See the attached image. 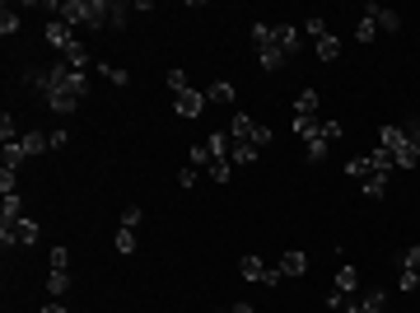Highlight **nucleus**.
Wrapping results in <instances>:
<instances>
[{
    "instance_id": "nucleus-6",
    "label": "nucleus",
    "mask_w": 420,
    "mask_h": 313,
    "mask_svg": "<svg viewBox=\"0 0 420 313\" xmlns=\"http://www.w3.org/2000/svg\"><path fill=\"white\" fill-rule=\"evenodd\" d=\"M112 15V0H84V24L79 29H103Z\"/></svg>"
},
{
    "instance_id": "nucleus-1",
    "label": "nucleus",
    "mask_w": 420,
    "mask_h": 313,
    "mask_svg": "<svg viewBox=\"0 0 420 313\" xmlns=\"http://www.w3.org/2000/svg\"><path fill=\"white\" fill-rule=\"evenodd\" d=\"M252 43H257V61H262V70H280V66L290 61L285 47L276 43V29H271V24H257V29H252Z\"/></svg>"
},
{
    "instance_id": "nucleus-42",
    "label": "nucleus",
    "mask_w": 420,
    "mask_h": 313,
    "mask_svg": "<svg viewBox=\"0 0 420 313\" xmlns=\"http://www.w3.org/2000/svg\"><path fill=\"white\" fill-rule=\"evenodd\" d=\"M252 145H257V150H262V145H271V126H257V131H252Z\"/></svg>"
},
{
    "instance_id": "nucleus-12",
    "label": "nucleus",
    "mask_w": 420,
    "mask_h": 313,
    "mask_svg": "<svg viewBox=\"0 0 420 313\" xmlns=\"http://www.w3.org/2000/svg\"><path fill=\"white\" fill-rule=\"evenodd\" d=\"M378 38V19H373V5H364V15L355 24V43H373Z\"/></svg>"
},
{
    "instance_id": "nucleus-44",
    "label": "nucleus",
    "mask_w": 420,
    "mask_h": 313,
    "mask_svg": "<svg viewBox=\"0 0 420 313\" xmlns=\"http://www.w3.org/2000/svg\"><path fill=\"white\" fill-rule=\"evenodd\" d=\"M192 164H210V150L205 145H192Z\"/></svg>"
},
{
    "instance_id": "nucleus-10",
    "label": "nucleus",
    "mask_w": 420,
    "mask_h": 313,
    "mask_svg": "<svg viewBox=\"0 0 420 313\" xmlns=\"http://www.w3.org/2000/svg\"><path fill=\"white\" fill-rule=\"evenodd\" d=\"M304 271H309V252L290 248L285 257H280V276H304Z\"/></svg>"
},
{
    "instance_id": "nucleus-13",
    "label": "nucleus",
    "mask_w": 420,
    "mask_h": 313,
    "mask_svg": "<svg viewBox=\"0 0 420 313\" xmlns=\"http://www.w3.org/2000/svg\"><path fill=\"white\" fill-rule=\"evenodd\" d=\"M205 150H210V164H215V159H229V150H233L229 131H210V141H205Z\"/></svg>"
},
{
    "instance_id": "nucleus-26",
    "label": "nucleus",
    "mask_w": 420,
    "mask_h": 313,
    "mask_svg": "<svg viewBox=\"0 0 420 313\" xmlns=\"http://www.w3.org/2000/svg\"><path fill=\"white\" fill-rule=\"evenodd\" d=\"M136 5H126V0H112V15H108V29H126V15H131Z\"/></svg>"
},
{
    "instance_id": "nucleus-7",
    "label": "nucleus",
    "mask_w": 420,
    "mask_h": 313,
    "mask_svg": "<svg viewBox=\"0 0 420 313\" xmlns=\"http://www.w3.org/2000/svg\"><path fill=\"white\" fill-rule=\"evenodd\" d=\"M383 309H388V295L383 290H364L355 304H345V313H383Z\"/></svg>"
},
{
    "instance_id": "nucleus-30",
    "label": "nucleus",
    "mask_w": 420,
    "mask_h": 313,
    "mask_svg": "<svg viewBox=\"0 0 420 313\" xmlns=\"http://www.w3.org/2000/svg\"><path fill=\"white\" fill-rule=\"evenodd\" d=\"M304 33H309L313 43H322V38H327V19H322V15H309V24H304Z\"/></svg>"
},
{
    "instance_id": "nucleus-2",
    "label": "nucleus",
    "mask_w": 420,
    "mask_h": 313,
    "mask_svg": "<svg viewBox=\"0 0 420 313\" xmlns=\"http://www.w3.org/2000/svg\"><path fill=\"white\" fill-rule=\"evenodd\" d=\"M378 145H383V150L392 155V164H397V169H416V164H420L416 145L406 141V131H402V126H383V141H378Z\"/></svg>"
},
{
    "instance_id": "nucleus-46",
    "label": "nucleus",
    "mask_w": 420,
    "mask_h": 313,
    "mask_svg": "<svg viewBox=\"0 0 420 313\" xmlns=\"http://www.w3.org/2000/svg\"><path fill=\"white\" fill-rule=\"evenodd\" d=\"M229 313H257V309H252V304H233Z\"/></svg>"
},
{
    "instance_id": "nucleus-14",
    "label": "nucleus",
    "mask_w": 420,
    "mask_h": 313,
    "mask_svg": "<svg viewBox=\"0 0 420 313\" xmlns=\"http://www.w3.org/2000/svg\"><path fill=\"white\" fill-rule=\"evenodd\" d=\"M252 131H257V122H252L248 112H233V131H229V141H248V145H252Z\"/></svg>"
},
{
    "instance_id": "nucleus-32",
    "label": "nucleus",
    "mask_w": 420,
    "mask_h": 313,
    "mask_svg": "<svg viewBox=\"0 0 420 313\" xmlns=\"http://www.w3.org/2000/svg\"><path fill=\"white\" fill-rule=\"evenodd\" d=\"M383 192H388V178L369 173V178H364V197H383Z\"/></svg>"
},
{
    "instance_id": "nucleus-4",
    "label": "nucleus",
    "mask_w": 420,
    "mask_h": 313,
    "mask_svg": "<svg viewBox=\"0 0 420 313\" xmlns=\"http://www.w3.org/2000/svg\"><path fill=\"white\" fill-rule=\"evenodd\" d=\"M173 108H178V117H201L205 112V94L201 89H182V94L173 98Z\"/></svg>"
},
{
    "instance_id": "nucleus-48",
    "label": "nucleus",
    "mask_w": 420,
    "mask_h": 313,
    "mask_svg": "<svg viewBox=\"0 0 420 313\" xmlns=\"http://www.w3.org/2000/svg\"><path fill=\"white\" fill-rule=\"evenodd\" d=\"M224 313H229V309H224Z\"/></svg>"
},
{
    "instance_id": "nucleus-23",
    "label": "nucleus",
    "mask_w": 420,
    "mask_h": 313,
    "mask_svg": "<svg viewBox=\"0 0 420 313\" xmlns=\"http://www.w3.org/2000/svg\"><path fill=\"white\" fill-rule=\"evenodd\" d=\"M98 75H103V79H112V84H122V89L131 84V75H126L122 66H112V61H98Z\"/></svg>"
},
{
    "instance_id": "nucleus-21",
    "label": "nucleus",
    "mask_w": 420,
    "mask_h": 313,
    "mask_svg": "<svg viewBox=\"0 0 420 313\" xmlns=\"http://www.w3.org/2000/svg\"><path fill=\"white\" fill-rule=\"evenodd\" d=\"M19 141H24V150H29V155H42L47 145H52V136H42V131H24Z\"/></svg>"
},
{
    "instance_id": "nucleus-43",
    "label": "nucleus",
    "mask_w": 420,
    "mask_h": 313,
    "mask_svg": "<svg viewBox=\"0 0 420 313\" xmlns=\"http://www.w3.org/2000/svg\"><path fill=\"white\" fill-rule=\"evenodd\" d=\"M341 131H345V126H341V122H322V136H327V145L336 141V136H341Z\"/></svg>"
},
{
    "instance_id": "nucleus-40",
    "label": "nucleus",
    "mask_w": 420,
    "mask_h": 313,
    "mask_svg": "<svg viewBox=\"0 0 420 313\" xmlns=\"http://www.w3.org/2000/svg\"><path fill=\"white\" fill-rule=\"evenodd\" d=\"M309 159H313V164H322V159H327V141H309Z\"/></svg>"
},
{
    "instance_id": "nucleus-16",
    "label": "nucleus",
    "mask_w": 420,
    "mask_h": 313,
    "mask_svg": "<svg viewBox=\"0 0 420 313\" xmlns=\"http://www.w3.org/2000/svg\"><path fill=\"white\" fill-rule=\"evenodd\" d=\"M364 159H369V173H378V178H388V173L397 169V164H392V155H388V150H383V145H378L373 155H364Z\"/></svg>"
},
{
    "instance_id": "nucleus-5",
    "label": "nucleus",
    "mask_w": 420,
    "mask_h": 313,
    "mask_svg": "<svg viewBox=\"0 0 420 313\" xmlns=\"http://www.w3.org/2000/svg\"><path fill=\"white\" fill-rule=\"evenodd\" d=\"M38 238H42V229H38V220H19L15 229H10V238H0V243H5V248H10V243H19V248H29V243H38Z\"/></svg>"
},
{
    "instance_id": "nucleus-22",
    "label": "nucleus",
    "mask_w": 420,
    "mask_h": 313,
    "mask_svg": "<svg viewBox=\"0 0 420 313\" xmlns=\"http://www.w3.org/2000/svg\"><path fill=\"white\" fill-rule=\"evenodd\" d=\"M257 159V145H248V141H233V150H229V164H252Z\"/></svg>"
},
{
    "instance_id": "nucleus-27",
    "label": "nucleus",
    "mask_w": 420,
    "mask_h": 313,
    "mask_svg": "<svg viewBox=\"0 0 420 313\" xmlns=\"http://www.w3.org/2000/svg\"><path fill=\"white\" fill-rule=\"evenodd\" d=\"M29 159V150H24V141H15V145H5V169H19Z\"/></svg>"
},
{
    "instance_id": "nucleus-45",
    "label": "nucleus",
    "mask_w": 420,
    "mask_h": 313,
    "mask_svg": "<svg viewBox=\"0 0 420 313\" xmlns=\"http://www.w3.org/2000/svg\"><path fill=\"white\" fill-rule=\"evenodd\" d=\"M42 313H70V309H65V304H56V299H52V304H47Z\"/></svg>"
},
{
    "instance_id": "nucleus-18",
    "label": "nucleus",
    "mask_w": 420,
    "mask_h": 313,
    "mask_svg": "<svg viewBox=\"0 0 420 313\" xmlns=\"http://www.w3.org/2000/svg\"><path fill=\"white\" fill-rule=\"evenodd\" d=\"M65 290H70V276H65V271H56V266H52V271H47V295H52V299H61Z\"/></svg>"
},
{
    "instance_id": "nucleus-38",
    "label": "nucleus",
    "mask_w": 420,
    "mask_h": 313,
    "mask_svg": "<svg viewBox=\"0 0 420 313\" xmlns=\"http://www.w3.org/2000/svg\"><path fill=\"white\" fill-rule=\"evenodd\" d=\"M140 224V206H126L122 211V229H136Z\"/></svg>"
},
{
    "instance_id": "nucleus-17",
    "label": "nucleus",
    "mask_w": 420,
    "mask_h": 313,
    "mask_svg": "<svg viewBox=\"0 0 420 313\" xmlns=\"http://www.w3.org/2000/svg\"><path fill=\"white\" fill-rule=\"evenodd\" d=\"M61 66H70V70H84V66H89V52H84V43H70V47L61 52Z\"/></svg>"
},
{
    "instance_id": "nucleus-28",
    "label": "nucleus",
    "mask_w": 420,
    "mask_h": 313,
    "mask_svg": "<svg viewBox=\"0 0 420 313\" xmlns=\"http://www.w3.org/2000/svg\"><path fill=\"white\" fill-rule=\"evenodd\" d=\"M112 243H117V252H122V257H131V252H136V229H117V238H112Z\"/></svg>"
},
{
    "instance_id": "nucleus-20",
    "label": "nucleus",
    "mask_w": 420,
    "mask_h": 313,
    "mask_svg": "<svg viewBox=\"0 0 420 313\" xmlns=\"http://www.w3.org/2000/svg\"><path fill=\"white\" fill-rule=\"evenodd\" d=\"M205 103H233V84L229 79H215V84L205 89Z\"/></svg>"
},
{
    "instance_id": "nucleus-34",
    "label": "nucleus",
    "mask_w": 420,
    "mask_h": 313,
    "mask_svg": "<svg viewBox=\"0 0 420 313\" xmlns=\"http://www.w3.org/2000/svg\"><path fill=\"white\" fill-rule=\"evenodd\" d=\"M0 33H5V38H10V33H19V15L10 10V5L0 10Z\"/></svg>"
},
{
    "instance_id": "nucleus-25",
    "label": "nucleus",
    "mask_w": 420,
    "mask_h": 313,
    "mask_svg": "<svg viewBox=\"0 0 420 313\" xmlns=\"http://www.w3.org/2000/svg\"><path fill=\"white\" fill-rule=\"evenodd\" d=\"M313 112H318V89H304L295 103V117H313Z\"/></svg>"
},
{
    "instance_id": "nucleus-31",
    "label": "nucleus",
    "mask_w": 420,
    "mask_h": 313,
    "mask_svg": "<svg viewBox=\"0 0 420 313\" xmlns=\"http://www.w3.org/2000/svg\"><path fill=\"white\" fill-rule=\"evenodd\" d=\"M345 178H359V183H364V178H369V159H364V155L350 159V164H345Z\"/></svg>"
},
{
    "instance_id": "nucleus-3",
    "label": "nucleus",
    "mask_w": 420,
    "mask_h": 313,
    "mask_svg": "<svg viewBox=\"0 0 420 313\" xmlns=\"http://www.w3.org/2000/svg\"><path fill=\"white\" fill-rule=\"evenodd\" d=\"M238 276H243V281H257V285H276L280 281V266H266L257 252H248V257L238 262Z\"/></svg>"
},
{
    "instance_id": "nucleus-33",
    "label": "nucleus",
    "mask_w": 420,
    "mask_h": 313,
    "mask_svg": "<svg viewBox=\"0 0 420 313\" xmlns=\"http://www.w3.org/2000/svg\"><path fill=\"white\" fill-rule=\"evenodd\" d=\"M397 262H402V271H416V276H420V243H416V248H406Z\"/></svg>"
},
{
    "instance_id": "nucleus-15",
    "label": "nucleus",
    "mask_w": 420,
    "mask_h": 313,
    "mask_svg": "<svg viewBox=\"0 0 420 313\" xmlns=\"http://www.w3.org/2000/svg\"><path fill=\"white\" fill-rule=\"evenodd\" d=\"M355 285H359V271L345 262L341 271H336V285H332V290H336V295H355Z\"/></svg>"
},
{
    "instance_id": "nucleus-47",
    "label": "nucleus",
    "mask_w": 420,
    "mask_h": 313,
    "mask_svg": "<svg viewBox=\"0 0 420 313\" xmlns=\"http://www.w3.org/2000/svg\"><path fill=\"white\" fill-rule=\"evenodd\" d=\"M383 313H392V309H383Z\"/></svg>"
},
{
    "instance_id": "nucleus-39",
    "label": "nucleus",
    "mask_w": 420,
    "mask_h": 313,
    "mask_svg": "<svg viewBox=\"0 0 420 313\" xmlns=\"http://www.w3.org/2000/svg\"><path fill=\"white\" fill-rule=\"evenodd\" d=\"M52 266H56V271H65V266H70V252H65L61 243H56V248H52Z\"/></svg>"
},
{
    "instance_id": "nucleus-37",
    "label": "nucleus",
    "mask_w": 420,
    "mask_h": 313,
    "mask_svg": "<svg viewBox=\"0 0 420 313\" xmlns=\"http://www.w3.org/2000/svg\"><path fill=\"white\" fill-rule=\"evenodd\" d=\"M169 89H173V98L187 89V75H182V70H169Z\"/></svg>"
},
{
    "instance_id": "nucleus-29",
    "label": "nucleus",
    "mask_w": 420,
    "mask_h": 313,
    "mask_svg": "<svg viewBox=\"0 0 420 313\" xmlns=\"http://www.w3.org/2000/svg\"><path fill=\"white\" fill-rule=\"evenodd\" d=\"M19 136H24V131H19V126H15V117L5 112V117H0V141H5V145H15Z\"/></svg>"
},
{
    "instance_id": "nucleus-24",
    "label": "nucleus",
    "mask_w": 420,
    "mask_h": 313,
    "mask_svg": "<svg viewBox=\"0 0 420 313\" xmlns=\"http://www.w3.org/2000/svg\"><path fill=\"white\" fill-rule=\"evenodd\" d=\"M336 56H341V38H332V33H327L322 43H318V61H336Z\"/></svg>"
},
{
    "instance_id": "nucleus-36",
    "label": "nucleus",
    "mask_w": 420,
    "mask_h": 313,
    "mask_svg": "<svg viewBox=\"0 0 420 313\" xmlns=\"http://www.w3.org/2000/svg\"><path fill=\"white\" fill-rule=\"evenodd\" d=\"M210 178H215V183H229V159H215V164H210Z\"/></svg>"
},
{
    "instance_id": "nucleus-41",
    "label": "nucleus",
    "mask_w": 420,
    "mask_h": 313,
    "mask_svg": "<svg viewBox=\"0 0 420 313\" xmlns=\"http://www.w3.org/2000/svg\"><path fill=\"white\" fill-rule=\"evenodd\" d=\"M402 131H406V141L416 145V155H420V122H406V126H402Z\"/></svg>"
},
{
    "instance_id": "nucleus-9",
    "label": "nucleus",
    "mask_w": 420,
    "mask_h": 313,
    "mask_svg": "<svg viewBox=\"0 0 420 313\" xmlns=\"http://www.w3.org/2000/svg\"><path fill=\"white\" fill-rule=\"evenodd\" d=\"M276 43L285 47V56H295V52L304 47V29H295V24H276Z\"/></svg>"
},
{
    "instance_id": "nucleus-19",
    "label": "nucleus",
    "mask_w": 420,
    "mask_h": 313,
    "mask_svg": "<svg viewBox=\"0 0 420 313\" xmlns=\"http://www.w3.org/2000/svg\"><path fill=\"white\" fill-rule=\"evenodd\" d=\"M373 19H378V29H383V33L402 29V15H397V10H383V5H373Z\"/></svg>"
},
{
    "instance_id": "nucleus-35",
    "label": "nucleus",
    "mask_w": 420,
    "mask_h": 313,
    "mask_svg": "<svg viewBox=\"0 0 420 313\" xmlns=\"http://www.w3.org/2000/svg\"><path fill=\"white\" fill-rule=\"evenodd\" d=\"M0 192H5V197L19 192V169H0Z\"/></svg>"
},
{
    "instance_id": "nucleus-11",
    "label": "nucleus",
    "mask_w": 420,
    "mask_h": 313,
    "mask_svg": "<svg viewBox=\"0 0 420 313\" xmlns=\"http://www.w3.org/2000/svg\"><path fill=\"white\" fill-rule=\"evenodd\" d=\"M295 136H299L304 145H309V141H327V136H322V122H318V117H295Z\"/></svg>"
},
{
    "instance_id": "nucleus-8",
    "label": "nucleus",
    "mask_w": 420,
    "mask_h": 313,
    "mask_svg": "<svg viewBox=\"0 0 420 313\" xmlns=\"http://www.w3.org/2000/svg\"><path fill=\"white\" fill-rule=\"evenodd\" d=\"M42 38H47V43H52V47H70V43H79V38H75V33H70V29H65V24H61V19H47V29H42Z\"/></svg>"
}]
</instances>
